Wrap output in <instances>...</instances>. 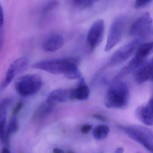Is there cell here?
<instances>
[{"label":"cell","instance_id":"cell-1","mask_svg":"<svg viewBox=\"0 0 153 153\" xmlns=\"http://www.w3.org/2000/svg\"><path fill=\"white\" fill-rule=\"evenodd\" d=\"M80 61L75 57L43 60L32 65L33 69L45 71L54 74H63L71 80L83 78L78 69Z\"/></svg>","mask_w":153,"mask_h":153},{"label":"cell","instance_id":"cell-2","mask_svg":"<svg viewBox=\"0 0 153 153\" xmlns=\"http://www.w3.org/2000/svg\"><path fill=\"white\" fill-rule=\"evenodd\" d=\"M130 100V91L127 84L117 82L108 90L105 98V106L109 108H125Z\"/></svg>","mask_w":153,"mask_h":153},{"label":"cell","instance_id":"cell-3","mask_svg":"<svg viewBox=\"0 0 153 153\" xmlns=\"http://www.w3.org/2000/svg\"><path fill=\"white\" fill-rule=\"evenodd\" d=\"M130 138L153 153V132L147 128L139 125L119 127Z\"/></svg>","mask_w":153,"mask_h":153},{"label":"cell","instance_id":"cell-4","mask_svg":"<svg viewBox=\"0 0 153 153\" xmlns=\"http://www.w3.org/2000/svg\"><path fill=\"white\" fill-rule=\"evenodd\" d=\"M41 77L37 74H30L19 77L15 82L16 92L22 97H28L37 94L41 89Z\"/></svg>","mask_w":153,"mask_h":153},{"label":"cell","instance_id":"cell-5","mask_svg":"<svg viewBox=\"0 0 153 153\" xmlns=\"http://www.w3.org/2000/svg\"><path fill=\"white\" fill-rule=\"evenodd\" d=\"M126 21V18L123 15L118 16L114 19L110 28L105 47V52L110 51L121 41Z\"/></svg>","mask_w":153,"mask_h":153},{"label":"cell","instance_id":"cell-6","mask_svg":"<svg viewBox=\"0 0 153 153\" xmlns=\"http://www.w3.org/2000/svg\"><path fill=\"white\" fill-rule=\"evenodd\" d=\"M152 22L150 13H143L131 25L128 31L129 35L141 39L146 37L152 32Z\"/></svg>","mask_w":153,"mask_h":153},{"label":"cell","instance_id":"cell-7","mask_svg":"<svg viewBox=\"0 0 153 153\" xmlns=\"http://www.w3.org/2000/svg\"><path fill=\"white\" fill-rule=\"evenodd\" d=\"M29 64V60L23 56L13 61L7 70L5 77L1 83V91L5 90L16 76L26 71Z\"/></svg>","mask_w":153,"mask_h":153},{"label":"cell","instance_id":"cell-8","mask_svg":"<svg viewBox=\"0 0 153 153\" xmlns=\"http://www.w3.org/2000/svg\"><path fill=\"white\" fill-rule=\"evenodd\" d=\"M142 39L139 38L136 39L119 48L110 58L109 66L117 65L129 59L141 45Z\"/></svg>","mask_w":153,"mask_h":153},{"label":"cell","instance_id":"cell-9","mask_svg":"<svg viewBox=\"0 0 153 153\" xmlns=\"http://www.w3.org/2000/svg\"><path fill=\"white\" fill-rule=\"evenodd\" d=\"M104 30V22L101 19L95 21L91 27L87 36V44L91 50H93L101 43Z\"/></svg>","mask_w":153,"mask_h":153},{"label":"cell","instance_id":"cell-10","mask_svg":"<svg viewBox=\"0 0 153 153\" xmlns=\"http://www.w3.org/2000/svg\"><path fill=\"white\" fill-rule=\"evenodd\" d=\"M63 45V36L59 34H54L45 39L42 43L41 48L45 52H54L60 49Z\"/></svg>","mask_w":153,"mask_h":153},{"label":"cell","instance_id":"cell-11","mask_svg":"<svg viewBox=\"0 0 153 153\" xmlns=\"http://www.w3.org/2000/svg\"><path fill=\"white\" fill-rule=\"evenodd\" d=\"M135 81L139 83L148 81L153 82V63L151 62L145 63L135 71L134 74Z\"/></svg>","mask_w":153,"mask_h":153},{"label":"cell","instance_id":"cell-12","mask_svg":"<svg viewBox=\"0 0 153 153\" xmlns=\"http://www.w3.org/2000/svg\"><path fill=\"white\" fill-rule=\"evenodd\" d=\"M135 115L144 125L153 126V109L148 103L147 105L138 107L136 110Z\"/></svg>","mask_w":153,"mask_h":153},{"label":"cell","instance_id":"cell-13","mask_svg":"<svg viewBox=\"0 0 153 153\" xmlns=\"http://www.w3.org/2000/svg\"><path fill=\"white\" fill-rule=\"evenodd\" d=\"M72 99V90L60 89L53 91L48 96L46 101L55 104L57 102H64Z\"/></svg>","mask_w":153,"mask_h":153},{"label":"cell","instance_id":"cell-14","mask_svg":"<svg viewBox=\"0 0 153 153\" xmlns=\"http://www.w3.org/2000/svg\"><path fill=\"white\" fill-rule=\"evenodd\" d=\"M72 99H76L80 101H84L89 98L90 89L85 81L84 78L79 80L77 86L74 89H72Z\"/></svg>","mask_w":153,"mask_h":153},{"label":"cell","instance_id":"cell-15","mask_svg":"<svg viewBox=\"0 0 153 153\" xmlns=\"http://www.w3.org/2000/svg\"><path fill=\"white\" fill-rule=\"evenodd\" d=\"M54 103L46 101L39 107L34 114V119L40 120L47 117L53 111L54 106Z\"/></svg>","mask_w":153,"mask_h":153},{"label":"cell","instance_id":"cell-16","mask_svg":"<svg viewBox=\"0 0 153 153\" xmlns=\"http://www.w3.org/2000/svg\"><path fill=\"white\" fill-rule=\"evenodd\" d=\"M153 53V41L140 45L137 48L135 56L146 60V57Z\"/></svg>","mask_w":153,"mask_h":153},{"label":"cell","instance_id":"cell-17","mask_svg":"<svg viewBox=\"0 0 153 153\" xmlns=\"http://www.w3.org/2000/svg\"><path fill=\"white\" fill-rule=\"evenodd\" d=\"M19 129V124L16 116H12L11 118L9 121L5 132L4 142L6 144L9 143L10 138L11 135L16 133Z\"/></svg>","mask_w":153,"mask_h":153},{"label":"cell","instance_id":"cell-18","mask_svg":"<svg viewBox=\"0 0 153 153\" xmlns=\"http://www.w3.org/2000/svg\"><path fill=\"white\" fill-rule=\"evenodd\" d=\"M110 128L107 125H101L96 126L93 132V136L97 140H102L105 139L108 135Z\"/></svg>","mask_w":153,"mask_h":153},{"label":"cell","instance_id":"cell-19","mask_svg":"<svg viewBox=\"0 0 153 153\" xmlns=\"http://www.w3.org/2000/svg\"><path fill=\"white\" fill-rule=\"evenodd\" d=\"M6 110H0V137L2 142H4L6 132Z\"/></svg>","mask_w":153,"mask_h":153},{"label":"cell","instance_id":"cell-20","mask_svg":"<svg viewBox=\"0 0 153 153\" xmlns=\"http://www.w3.org/2000/svg\"><path fill=\"white\" fill-rule=\"evenodd\" d=\"M100 0H73L76 6L81 9H85L92 6L95 3Z\"/></svg>","mask_w":153,"mask_h":153},{"label":"cell","instance_id":"cell-21","mask_svg":"<svg viewBox=\"0 0 153 153\" xmlns=\"http://www.w3.org/2000/svg\"><path fill=\"white\" fill-rule=\"evenodd\" d=\"M57 2L56 0H53L49 2L46 6L44 7V10H43L42 14L43 16H45L46 14L49 13L51 10H53L56 5H57Z\"/></svg>","mask_w":153,"mask_h":153},{"label":"cell","instance_id":"cell-22","mask_svg":"<svg viewBox=\"0 0 153 153\" xmlns=\"http://www.w3.org/2000/svg\"><path fill=\"white\" fill-rule=\"evenodd\" d=\"M12 100L10 98H4L2 100L0 104V110H6L7 108L11 103Z\"/></svg>","mask_w":153,"mask_h":153},{"label":"cell","instance_id":"cell-23","mask_svg":"<svg viewBox=\"0 0 153 153\" xmlns=\"http://www.w3.org/2000/svg\"><path fill=\"white\" fill-rule=\"evenodd\" d=\"M152 0H135L134 7L136 9H140L146 6Z\"/></svg>","mask_w":153,"mask_h":153},{"label":"cell","instance_id":"cell-24","mask_svg":"<svg viewBox=\"0 0 153 153\" xmlns=\"http://www.w3.org/2000/svg\"><path fill=\"white\" fill-rule=\"evenodd\" d=\"M23 106V102L22 101H19L15 105L13 109L12 112V116H16L17 114L21 111Z\"/></svg>","mask_w":153,"mask_h":153},{"label":"cell","instance_id":"cell-25","mask_svg":"<svg viewBox=\"0 0 153 153\" xmlns=\"http://www.w3.org/2000/svg\"><path fill=\"white\" fill-rule=\"evenodd\" d=\"M92 128V126L90 125H84L81 128V131L84 134H87L91 131Z\"/></svg>","mask_w":153,"mask_h":153},{"label":"cell","instance_id":"cell-26","mask_svg":"<svg viewBox=\"0 0 153 153\" xmlns=\"http://www.w3.org/2000/svg\"><path fill=\"white\" fill-rule=\"evenodd\" d=\"M94 117L97 119L99 120H101V121H105L107 120V118L104 116L99 115V114H96V115H94Z\"/></svg>","mask_w":153,"mask_h":153},{"label":"cell","instance_id":"cell-27","mask_svg":"<svg viewBox=\"0 0 153 153\" xmlns=\"http://www.w3.org/2000/svg\"><path fill=\"white\" fill-rule=\"evenodd\" d=\"M53 153H64V152L62 149L58 148H54L53 150Z\"/></svg>","mask_w":153,"mask_h":153},{"label":"cell","instance_id":"cell-28","mask_svg":"<svg viewBox=\"0 0 153 153\" xmlns=\"http://www.w3.org/2000/svg\"><path fill=\"white\" fill-rule=\"evenodd\" d=\"M124 149L122 147H119L116 149L115 153H124Z\"/></svg>","mask_w":153,"mask_h":153},{"label":"cell","instance_id":"cell-29","mask_svg":"<svg viewBox=\"0 0 153 153\" xmlns=\"http://www.w3.org/2000/svg\"><path fill=\"white\" fill-rule=\"evenodd\" d=\"M1 153H11L10 150L7 147H4L1 150Z\"/></svg>","mask_w":153,"mask_h":153},{"label":"cell","instance_id":"cell-30","mask_svg":"<svg viewBox=\"0 0 153 153\" xmlns=\"http://www.w3.org/2000/svg\"><path fill=\"white\" fill-rule=\"evenodd\" d=\"M67 153H74L73 151H69V152H67Z\"/></svg>","mask_w":153,"mask_h":153},{"label":"cell","instance_id":"cell-31","mask_svg":"<svg viewBox=\"0 0 153 153\" xmlns=\"http://www.w3.org/2000/svg\"><path fill=\"white\" fill-rule=\"evenodd\" d=\"M151 62L152 63H153V58H152V60H151Z\"/></svg>","mask_w":153,"mask_h":153},{"label":"cell","instance_id":"cell-32","mask_svg":"<svg viewBox=\"0 0 153 153\" xmlns=\"http://www.w3.org/2000/svg\"></svg>","mask_w":153,"mask_h":153}]
</instances>
